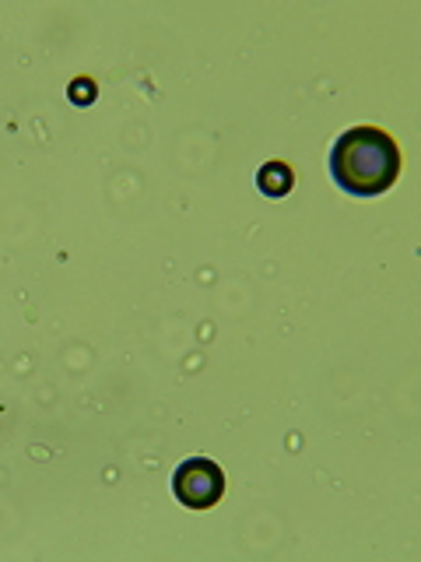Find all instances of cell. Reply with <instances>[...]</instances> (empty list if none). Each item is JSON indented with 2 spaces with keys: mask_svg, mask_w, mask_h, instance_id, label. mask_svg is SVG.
Here are the masks:
<instances>
[{
  "mask_svg": "<svg viewBox=\"0 0 421 562\" xmlns=\"http://www.w3.org/2000/svg\"><path fill=\"white\" fill-rule=\"evenodd\" d=\"M330 176L351 198H376L400 176L397 140L379 127H351L330 148Z\"/></svg>",
  "mask_w": 421,
  "mask_h": 562,
  "instance_id": "obj_1",
  "label": "cell"
},
{
  "mask_svg": "<svg viewBox=\"0 0 421 562\" xmlns=\"http://www.w3.org/2000/svg\"><path fill=\"white\" fill-rule=\"evenodd\" d=\"M172 492L186 509H210L225 496V471L207 457H190L175 468Z\"/></svg>",
  "mask_w": 421,
  "mask_h": 562,
  "instance_id": "obj_2",
  "label": "cell"
},
{
  "mask_svg": "<svg viewBox=\"0 0 421 562\" xmlns=\"http://www.w3.org/2000/svg\"><path fill=\"white\" fill-rule=\"evenodd\" d=\"M257 187L263 198H271V201H281V198H288L292 187H295V172L288 162H281V158H274V162H263L260 172H257Z\"/></svg>",
  "mask_w": 421,
  "mask_h": 562,
  "instance_id": "obj_3",
  "label": "cell"
},
{
  "mask_svg": "<svg viewBox=\"0 0 421 562\" xmlns=\"http://www.w3.org/2000/svg\"><path fill=\"white\" fill-rule=\"evenodd\" d=\"M95 99V81L92 78H78L75 85H70V102H92Z\"/></svg>",
  "mask_w": 421,
  "mask_h": 562,
  "instance_id": "obj_4",
  "label": "cell"
}]
</instances>
